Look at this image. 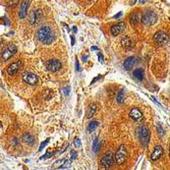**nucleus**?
<instances>
[{"label":"nucleus","mask_w":170,"mask_h":170,"mask_svg":"<svg viewBox=\"0 0 170 170\" xmlns=\"http://www.w3.org/2000/svg\"><path fill=\"white\" fill-rule=\"evenodd\" d=\"M55 34L49 25H42L37 32V39L44 44H51L55 40Z\"/></svg>","instance_id":"nucleus-1"},{"label":"nucleus","mask_w":170,"mask_h":170,"mask_svg":"<svg viewBox=\"0 0 170 170\" xmlns=\"http://www.w3.org/2000/svg\"><path fill=\"white\" fill-rule=\"evenodd\" d=\"M127 147L124 145H120L119 148L117 149L116 153H115L113 160H114V162L117 164V165H122V164L125 162V160H127Z\"/></svg>","instance_id":"nucleus-2"},{"label":"nucleus","mask_w":170,"mask_h":170,"mask_svg":"<svg viewBox=\"0 0 170 170\" xmlns=\"http://www.w3.org/2000/svg\"><path fill=\"white\" fill-rule=\"evenodd\" d=\"M150 136H151L150 130H149V128L147 127H139L138 136H139V139H140L141 144L145 147V148L149 145V143H150Z\"/></svg>","instance_id":"nucleus-3"},{"label":"nucleus","mask_w":170,"mask_h":170,"mask_svg":"<svg viewBox=\"0 0 170 170\" xmlns=\"http://www.w3.org/2000/svg\"><path fill=\"white\" fill-rule=\"evenodd\" d=\"M141 20L145 25H153L158 20V15L156 14V12L152 11V10H148L143 14Z\"/></svg>","instance_id":"nucleus-4"},{"label":"nucleus","mask_w":170,"mask_h":170,"mask_svg":"<svg viewBox=\"0 0 170 170\" xmlns=\"http://www.w3.org/2000/svg\"><path fill=\"white\" fill-rule=\"evenodd\" d=\"M153 40L157 45L163 46V45L168 44L169 37H168V34H166L165 32H163V31H159V32H157L156 34L154 35Z\"/></svg>","instance_id":"nucleus-5"},{"label":"nucleus","mask_w":170,"mask_h":170,"mask_svg":"<svg viewBox=\"0 0 170 170\" xmlns=\"http://www.w3.org/2000/svg\"><path fill=\"white\" fill-rule=\"evenodd\" d=\"M113 162H114V160H113V154L110 151H107L101 159V166L105 170H109L113 165Z\"/></svg>","instance_id":"nucleus-6"},{"label":"nucleus","mask_w":170,"mask_h":170,"mask_svg":"<svg viewBox=\"0 0 170 170\" xmlns=\"http://www.w3.org/2000/svg\"><path fill=\"white\" fill-rule=\"evenodd\" d=\"M17 52V48L15 45H9L4 49V51L1 53V59L3 61H7L10 59L15 53Z\"/></svg>","instance_id":"nucleus-7"},{"label":"nucleus","mask_w":170,"mask_h":170,"mask_svg":"<svg viewBox=\"0 0 170 170\" xmlns=\"http://www.w3.org/2000/svg\"><path fill=\"white\" fill-rule=\"evenodd\" d=\"M22 81H24L25 84L34 86V85L38 84L39 79H38V76H36L35 73H30V71H25V73H22Z\"/></svg>","instance_id":"nucleus-8"},{"label":"nucleus","mask_w":170,"mask_h":170,"mask_svg":"<svg viewBox=\"0 0 170 170\" xmlns=\"http://www.w3.org/2000/svg\"><path fill=\"white\" fill-rule=\"evenodd\" d=\"M61 66H62V64H61L58 59H51V60L47 61V63H46V68L49 71H52V73H56V71L60 70Z\"/></svg>","instance_id":"nucleus-9"},{"label":"nucleus","mask_w":170,"mask_h":170,"mask_svg":"<svg viewBox=\"0 0 170 170\" xmlns=\"http://www.w3.org/2000/svg\"><path fill=\"white\" fill-rule=\"evenodd\" d=\"M22 62L20 60H17L7 66L6 71L9 76H14V74H16L22 69Z\"/></svg>","instance_id":"nucleus-10"},{"label":"nucleus","mask_w":170,"mask_h":170,"mask_svg":"<svg viewBox=\"0 0 170 170\" xmlns=\"http://www.w3.org/2000/svg\"><path fill=\"white\" fill-rule=\"evenodd\" d=\"M130 117L131 118V119L133 120V121H136V122H140L143 120V113H142V111L139 108H133V109L130 111Z\"/></svg>","instance_id":"nucleus-11"},{"label":"nucleus","mask_w":170,"mask_h":170,"mask_svg":"<svg viewBox=\"0 0 170 170\" xmlns=\"http://www.w3.org/2000/svg\"><path fill=\"white\" fill-rule=\"evenodd\" d=\"M30 6V0H24L20 4L19 11V17L20 19H25L28 14V8Z\"/></svg>","instance_id":"nucleus-12"},{"label":"nucleus","mask_w":170,"mask_h":170,"mask_svg":"<svg viewBox=\"0 0 170 170\" xmlns=\"http://www.w3.org/2000/svg\"><path fill=\"white\" fill-rule=\"evenodd\" d=\"M125 28H127V25H125L124 22H118L117 25H114L111 27V34L113 36H118L120 35L122 32H124Z\"/></svg>","instance_id":"nucleus-13"},{"label":"nucleus","mask_w":170,"mask_h":170,"mask_svg":"<svg viewBox=\"0 0 170 170\" xmlns=\"http://www.w3.org/2000/svg\"><path fill=\"white\" fill-rule=\"evenodd\" d=\"M163 153H164L163 148H162L161 146H156L155 149H154V151H153V153L151 154V160L153 162L157 161L158 159L161 158V156L163 155Z\"/></svg>","instance_id":"nucleus-14"},{"label":"nucleus","mask_w":170,"mask_h":170,"mask_svg":"<svg viewBox=\"0 0 170 170\" xmlns=\"http://www.w3.org/2000/svg\"><path fill=\"white\" fill-rule=\"evenodd\" d=\"M142 19V13L139 10H136L130 15V22L131 25H138L141 22Z\"/></svg>","instance_id":"nucleus-15"},{"label":"nucleus","mask_w":170,"mask_h":170,"mask_svg":"<svg viewBox=\"0 0 170 170\" xmlns=\"http://www.w3.org/2000/svg\"><path fill=\"white\" fill-rule=\"evenodd\" d=\"M136 57H133V56H130V57H128V58L125 59L124 64H123V67L125 68V70H130V69H133V65L136 64Z\"/></svg>","instance_id":"nucleus-16"},{"label":"nucleus","mask_w":170,"mask_h":170,"mask_svg":"<svg viewBox=\"0 0 170 170\" xmlns=\"http://www.w3.org/2000/svg\"><path fill=\"white\" fill-rule=\"evenodd\" d=\"M22 141H24L25 144H28V145H30V146H34V145H35L36 140H35L34 136L31 135V133H25L24 135H22Z\"/></svg>","instance_id":"nucleus-17"},{"label":"nucleus","mask_w":170,"mask_h":170,"mask_svg":"<svg viewBox=\"0 0 170 170\" xmlns=\"http://www.w3.org/2000/svg\"><path fill=\"white\" fill-rule=\"evenodd\" d=\"M133 76H135L136 79L138 81H143L144 76H145V73H144V69L143 68H136L133 70Z\"/></svg>","instance_id":"nucleus-18"},{"label":"nucleus","mask_w":170,"mask_h":170,"mask_svg":"<svg viewBox=\"0 0 170 170\" xmlns=\"http://www.w3.org/2000/svg\"><path fill=\"white\" fill-rule=\"evenodd\" d=\"M96 110H97V105L96 104H91L89 107H88L87 109V114L86 116L87 118H91L95 115V113H96Z\"/></svg>","instance_id":"nucleus-19"},{"label":"nucleus","mask_w":170,"mask_h":170,"mask_svg":"<svg viewBox=\"0 0 170 170\" xmlns=\"http://www.w3.org/2000/svg\"><path fill=\"white\" fill-rule=\"evenodd\" d=\"M121 46L123 48L130 49L133 46V40H130L128 37H124V38H122V40H121Z\"/></svg>","instance_id":"nucleus-20"},{"label":"nucleus","mask_w":170,"mask_h":170,"mask_svg":"<svg viewBox=\"0 0 170 170\" xmlns=\"http://www.w3.org/2000/svg\"><path fill=\"white\" fill-rule=\"evenodd\" d=\"M100 149H101V143L99 142V139L95 138L94 142H93V151L97 154V153H99Z\"/></svg>","instance_id":"nucleus-21"},{"label":"nucleus","mask_w":170,"mask_h":170,"mask_svg":"<svg viewBox=\"0 0 170 170\" xmlns=\"http://www.w3.org/2000/svg\"><path fill=\"white\" fill-rule=\"evenodd\" d=\"M116 100H117V102L119 103V104H122V103L124 102V100H125V94H124V90H123V89L120 90L119 93L117 94Z\"/></svg>","instance_id":"nucleus-22"},{"label":"nucleus","mask_w":170,"mask_h":170,"mask_svg":"<svg viewBox=\"0 0 170 170\" xmlns=\"http://www.w3.org/2000/svg\"><path fill=\"white\" fill-rule=\"evenodd\" d=\"M98 125H99V122L96 121V120L91 121L89 123V125H88V131H89V133H93V131L98 127Z\"/></svg>","instance_id":"nucleus-23"},{"label":"nucleus","mask_w":170,"mask_h":170,"mask_svg":"<svg viewBox=\"0 0 170 170\" xmlns=\"http://www.w3.org/2000/svg\"><path fill=\"white\" fill-rule=\"evenodd\" d=\"M29 20H30L31 25H34L36 22V10H32V11H31L30 16H29Z\"/></svg>","instance_id":"nucleus-24"},{"label":"nucleus","mask_w":170,"mask_h":170,"mask_svg":"<svg viewBox=\"0 0 170 170\" xmlns=\"http://www.w3.org/2000/svg\"><path fill=\"white\" fill-rule=\"evenodd\" d=\"M157 133H158V135L161 136H164V135H165V130H163V127H162V125L159 123V124H157Z\"/></svg>","instance_id":"nucleus-25"},{"label":"nucleus","mask_w":170,"mask_h":170,"mask_svg":"<svg viewBox=\"0 0 170 170\" xmlns=\"http://www.w3.org/2000/svg\"><path fill=\"white\" fill-rule=\"evenodd\" d=\"M73 145L76 146V147H78V148H79V147L82 146V142H81V140H79V138H76V139H74V141H73Z\"/></svg>","instance_id":"nucleus-26"},{"label":"nucleus","mask_w":170,"mask_h":170,"mask_svg":"<svg viewBox=\"0 0 170 170\" xmlns=\"http://www.w3.org/2000/svg\"><path fill=\"white\" fill-rule=\"evenodd\" d=\"M76 152L74 151V150H71V152H70V159L71 160H76V157H78V155H76Z\"/></svg>","instance_id":"nucleus-27"},{"label":"nucleus","mask_w":170,"mask_h":170,"mask_svg":"<svg viewBox=\"0 0 170 170\" xmlns=\"http://www.w3.org/2000/svg\"><path fill=\"white\" fill-rule=\"evenodd\" d=\"M17 3V0H10V1L8 2V7H14L15 5H16Z\"/></svg>","instance_id":"nucleus-28"},{"label":"nucleus","mask_w":170,"mask_h":170,"mask_svg":"<svg viewBox=\"0 0 170 170\" xmlns=\"http://www.w3.org/2000/svg\"><path fill=\"white\" fill-rule=\"evenodd\" d=\"M49 143V139H47V140H46L45 142H43V143L42 144H41V146H40V148H39V151L41 152V151H42L43 150V148H44V147H45L46 145H47V144Z\"/></svg>","instance_id":"nucleus-29"},{"label":"nucleus","mask_w":170,"mask_h":170,"mask_svg":"<svg viewBox=\"0 0 170 170\" xmlns=\"http://www.w3.org/2000/svg\"><path fill=\"white\" fill-rule=\"evenodd\" d=\"M52 155H53V154H51V153H46V155L42 156L40 159H41V160H43V159H47V158H49V157H51Z\"/></svg>","instance_id":"nucleus-30"},{"label":"nucleus","mask_w":170,"mask_h":170,"mask_svg":"<svg viewBox=\"0 0 170 170\" xmlns=\"http://www.w3.org/2000/svg\"><path fill=\"white\" fill-rule=\"evenodd\" d=\"M4 45H3V43H0V55H1V53L3 52L4 51Z\"/></svg>","instance_id":"nucleus-31"},{"label":"nucleus","mask_w":170,"mask_h":170,"mask_svg":"<svg viewBox=\"0 0 170 170\" xmlns=\"http://www.w3.org/2000/svg\"><path fill=\"white\" fill-rule=\"evenodd\" d=\"M76 70H78V71L81 70V67H79V60H78V59L76 60Z\"/></svg>","instance_id":"nucleus-32"},{"label":"nucleus","mask_w":170,"mask_h":170,"mask_svg":"<svg viewBox=\"0 0 170 170\" xmlns=\"http://www.w3.org/2000/svg\"><path fill=\"white\" fill-rule=\"evenodd\" d=\"M64 92H65V95H68V93H69V87H66L65 89H64Z\"/></svg>","instance_id":"nucleus-33"},{"label":"nucleus","mask_w":170,"mask_h":170,"mask_svg":"<svg viewBox=\"0 0 170 170\" xmlns=\"http://www.w3.org/2000/svg\"><path fill=\"white\" fill-rule=\"evenodd\" d=\"M98 56H99V61H102V62H103V55H102V54L99 53V55H98Z\"/></svg>","instance_id":"nucleus-34"},{"label":"nucleus","mask_w":170,"mask_h":170,"mask_svg":"<svg viewBox=\"0 0 170 170\" xmlns=\"http://www.w3.org/2000/svg\"><path fill=\"white\" fill-rule=\"evenodd\" d=\"M121 12H119V13H117L116 15H115V16H114V19H118V17H120V16H121Z\"/></svg>","instance_id":"nucleus-35"},{"label":"nucleus","mask_w":170,"mask_h":170,"mask_svg":"<svg viewBox=\"0 0 170 170\" xmlns=\"http://www.w3.org/2000/svg\"><path fill=\"white\" fill-rule=\"evenodd\" d=\"M136 0H130V5H135V4H136Z\"/></svg>","instance_id":"nucleus-36"},{"label":"nucleus","mask_w":170,"mask_h":170,"mask_svg":"<svg viewBox=\"0 0 170 170\" xmlns=\"http://www.w3.org/2000/svg\"><path fill=\"white\" fill-rule=\"evenodd\" d=\"M140 3L141 4H145L146 3V0H140Z\"/></svg>","instance_id":"nucleus-37"},{"label":"nucleus","mask_w":170,"mask_h":170,"mask_svg":"<svg viewBox=\"0 0 170 170\" xmlns=\"http://www.w3.org/2000/svg\"><path fill=\"white\" fill-rule=\"evenodd\" d=\"M87 59H88V57H87V55H85L84 57H83V61L85 62V61H87Z\"/></svg>","instance_id":"nucleus-38"},{"label":"nucleus","mask_w":170,"mask_h":170,"mask_svg":"<svg viewBox=\"0 0 170 170\" xmlns=\"http://www.w3.org/2000/svg\"><path fill=\"white\" fill-rule=\"evenodd\" d=\"M71 40H73V41H71V44L73 45V44H74V38H73V36H71Z\"/></svg>","instance_id":"nucleus-39"},{"label":"nucleus","mask_w":170,"mask_h":170,"mask_svg":"<svg viewBox=\"0 0 170 170\" xmlns=\"http://www.w3.org/2000/svg\"><path fill=\"white\" fill-rule=\"evenodd\" d=\"M97 47H96V46H94V47H92V50H97Z\"/></svg>","instance_id":"nucleus-40"},{"label":"nucleus","mask_w":170,"mask_h":170,"mask_svg":"<svg viewBox=\"0 0 170 170\" xmlns=\"http://www.w3.org/2000/svg\"><path fill=\"white\" fill-rule=\"evenodd\" d=\"M73 30L74 31V32H76V27H73Z\"/></svg>","instance_id":"nucleus-41"}]
</instances>
